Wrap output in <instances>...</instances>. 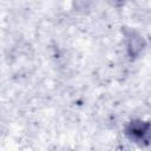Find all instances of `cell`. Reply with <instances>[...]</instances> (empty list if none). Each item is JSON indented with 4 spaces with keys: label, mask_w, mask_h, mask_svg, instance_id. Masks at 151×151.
<instances>
[{
    "label": "cell",
    "mask_w": 151,
    "mask_h": 151,
    "mask_svg": "<svg viewBox=\"0 0 151 151\" xmlns=\"http://www.w3.org/2000/svg\"><path fill=\"white\" fill-rule=\"evenodd\" d=\"M125 134L139 145H149L151 143V124L143 120H132L125 127Z\"/></svg>",
    "instance_id": "obj_1"
}]
</instances>
